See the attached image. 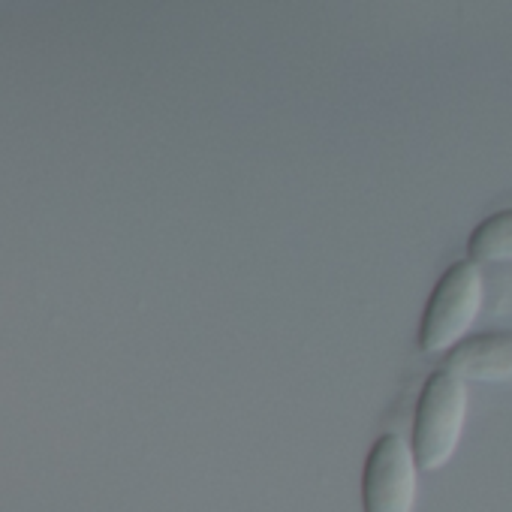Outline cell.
Listing matches in <instances>:
<instances>
[{
    "label": "cell",
    "instance_id": "obj_1",
    "mask_svg": "<svg viewBox=\"0 0 512 512\" xmlns=\"http://www.w3.org/2000/svg\"><path fill=\"white\" fill-rule=\"evenodd\" d=\"M467 422V389L452 371H434L419 395L413 416V455L419 470H440L452 461Z\"/></svg>",
    "mask_w": 512,
    "mask_h": 512
},
{
    "label": "cell",
    "instance_id": "obj_4",
    "mask_svg": "<svg viewBox=\"0 0 512 512\" xmlns=\"http://www.w3.org/2000/svg\"><path fill=\"white\" fill-rule=\"evenodd\" d=\"M443 368L461 380H485V383L512 380V332L494 329L485 335L464 338L455 350L446 353Z\"/></svg>",
    "mask_w": 512,
    "mask_h": 512
},
{
    "label": "cell",
    "instance_id": "obj_3",
    "mask_svg": "<svg viewBox=\"0 0 512 512\" xmlns=\"http://www.w3.org/2000/svg\"><path fill=\"white\" fill-rule=\"evenodd\" d=\"M419 494V464L401 434H383L362 470V512H413Z\"/></svg>",
    "mask_w": 512,
    "mask_h": 512
},
{
    "label": "cell",
    "instance_id": "obj_2",
    "mask_svg": "<svg viewBox=\"0 0 512 512\" xmlns=\"http://www.w3.org/2000/svg\"><path fill=\"white\" fill-rule=\"evenodd\" d=\"M485 299V284L479 263L461 260L446 269V275L431 290V299L419 326V350L428 356L455 350L473 329Z\"/></svg>",
    "mask_w": 512,
    "mask_h": 512
},
{
    "label": "cell",
    "instance_id": "obj_5",
    "mask_svg": "<svg viewBox=\"0 0 512 512\" xmlns=\"http://www.w3.org/2000/svg\"><path fill=\"white\" fill-rule=\"evenodd\" d=\"M473 263H512V208L485 217L467 241Z\"/></svg>",
    "mask_w": 512,
    "mask_h": 512
}]
</instances>
